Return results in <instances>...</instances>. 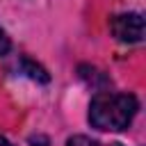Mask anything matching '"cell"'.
<instances>
[{"label": "cell", "instance_id": "1", "mask_svg": "<svg viewBox=\"0 0 146 146\" xmlns=\"http://www.w3.org/2000/svg\"><path fill=\"white\" fill-rule=\"evenodd\" d=\"M137 110H139V103L132 94L98 91L89 105V123L98 130L119 132L130 125Z\"/></svg>", "mask_w": 146, "mask_h": 146}, {"label": "cell", "instance_id": "2", "mask_svg": "<svg viewBox=\"0 0 146 146\" xmlns=\"http://www.w3.org/2000/svg\"><path fill=\"white\" fill-rule=\"evenodd\" d=\"M110 30L121 43H139L144 39V18L141 14H116L110 18Z\"/></svg>", "mask_w": 146, "mask_h": 146}, {"label": "cell", "instance_id": "3", "mask_svg": "<svg viewBox=\"0 0 146 146\" xmlns=\"http://www.w3.org/2000/svg\"><path fill=\"white\" fill-rule=\"evenodd\" d=\"M21 68H23V73L27 75V78H32V80H36V82H48V73L39 66V64H34V62H30V59H21Z\"/></svg>", "mask_w": 146, "mask_h": 146}, {"label": "cell", "instance_id": "4", "mask_svg": "<svg viewBox=\"0 0 146 146\" xmlns=\"http://www.w3.org/2000/svg\"><path fill=\"white\" fill-rule=\"evenodd\" d=\"M66 146H100L96 139H89V137H84V135H75V137H71L68 141H66Z\"/></svg>", "mask_w": 146, "mask_h": 146}, {"label": "cell", "instance_id": "5", "mask_svg": "<svg viewBox=\"0 0 146 146\" xmlns=\"http://www.w3.org/2000/svg\"><path fill=\"white\" fill-rule=\"evenodd\" d=\"M7 50H9V36L5 34V30L0 27V57L2 55H7Z\"/></svg>", "mask_w": 146, "mask_h": 146}, {"label": "cell", "instance_id": "6", "mask_svg": "<svg viewBox=\"0 0 146 146\" xmlns=\"http://www.w3.org/2000/svg\"><path fill=\"white\" fill-rule=\"evenodd\" d=\"M0 146H14V144H11V141H9V139H5V137H2V135H0Z\"/></svg>", "mask_w": 146, "mask_h": 146}, {"label": "cell", "instance_id": "7", "mask_svg": "<svg viewBox=\"0 0 146 146\" xmlns=\"http://www.w3.org/2000/svg\"><path fill=\"white\" fill-rule=\"evenodd\" d=\"M114 146H121V144H114Z\"/></svg>", "mask_w": 146, "mask_h": 146}]
</instances>
